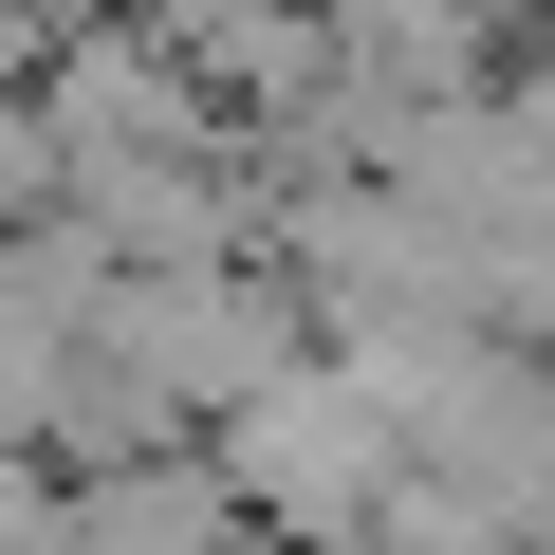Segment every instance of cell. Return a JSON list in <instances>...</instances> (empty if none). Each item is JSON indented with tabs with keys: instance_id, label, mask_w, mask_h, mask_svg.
<instances>
[{
	"instance_id": "6da1fadb",
	"label": "cell",
	"mask_w": 555,
	"mask_h": 555,
	"mask_svg": "<svg viewBox=\"0 0 555 555\" xmlns=\"http://www.w3.org/2000/svg\"><path fill=\"white\" fill-rule=\"evenodd\" d=\"M259 500V537H389V481H408V408L352 334H315L297 371H259L222 426H204Z\"/></svg>"
}]
</instances>
